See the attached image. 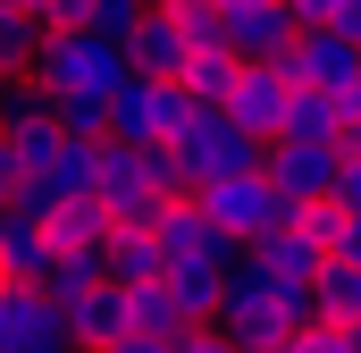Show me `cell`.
Segmentation results:
<instances>
[{
	"label": "cell",
	"instance_id": "cell-1",
	"mask_svg": "<svg viewBox=\"0 0 361 353\" xmlns=\"http://www.w3.org/2000/svg\"><path fill=\"white\" fill-rule=\"evenodd\" d=\"M25 76L42 92H101V101H109L135 68H126V42H109V34H92V25H68V34L42 42V59H34Z\"/></svg>",
	"mask_w": 361,
	"mask_h": 353
},
{
	"label": "cell",
	"instance_id": "cell-2",
	"mask_svg": "<svg viewBox=\"0 0 361 353\" xmlns=\"http://www.w3.org/2000/svg\"><path fill=\"white\" fill-rule=\"evenodd\" d=\"M169 152H177L185 169H193V193H202L210 176L261 169V152H269V143H261V135H244V126H235L227 109H193V118H185L177 135H169Z\"/></svg>",
	"mask_w": 361,
	"mask_h": 353
},
{
	"label": "cell",
	"instance_id": "cell-3",
	"mask_svg": "<svg viewBox=\"0 0 361 353\" xmlns=\"http://www.w3.org/2000/svg\"><path fill=\"white\" fill-rule=\"evenodd\" d=\"M193 202H202V210H210V219H219V227H227L235 244H252V236H269L277 219H294V202L277 193V176H269V169H235V176H210V185H202Z\"/></svg>",
	"mask_w": 361,
	"mask_h": 353
},
{
	"label": "cell",
	"instance_id": "cell-4",
	"mask_svg": "<svg viewBox=\"0 0 361 353\" xmlns=\"http://www.w3.org/2000/svg\"><path fill=\"white\" fill-rule=\"evenodd\" d=\"M92 193L109 202L118 227H152L160 219V176H152V143H101V169H92Z\"/></svg>",
	"mask_w": 361,
	"mask_h": 353
},
{
	"label": "cell",
	"instance_id": "cell-5",
	"mask_svg": "<svg viewBox=\"0 0 361 353\" xmlns=\"http://www.w3.org/2000/svg\"><path fill=\"white\" fill-rule=\"evenodd\" d=\"M185 118H193V101L169 76H126V85L109 92V135L118 143H169Z\"/></svg>",
	"mask_w": 361,
	"mask_h": 353
},
{
	"label": "cell",
	"instance_id": "cell-6",
	"mask_svg": "<svg viewBox=\"0 0 361 353\" xmlns=\"http://www.w3.org/2000/svg\"><path fill=\"white\" fill-rule=\"evenodd\" d=\"M286 101H294V76H286L277 59H244V68H235V92H227L219 109H227L244 135L277 143V135H286Z\"/></svg>",
	"mask_w": 361,
	"mask_h": 353
},
{
	"label": "cell",
	"instance_id": "cell-7",
	"mask_svg": "<svg viewBox=\"0 0 361 353\" xmlns=\"http://www.w3.org/2000/svg\"><path fill=\"white\" fill-rule=\"evenodd\" d=\"M261 169L277 176V193H286V202H328V193H336V176H345V152H336V143L277 135L269 152H261Z\"/></svg>",
	"mask_w": 361,
	"mask_h": 353
},
{
	"label": "cell",
	"instance_id": "cell-8",
	"mask_svg": "<svg viewBox=\"0 0 361 353\" xmlns=\"http://www.w3.org/2000/svg\"><path fill=\"white\" fill-rule=\"evenodd\" d=\"M277 68H286L294 85L336 92V85H353V76H361V42H353V34H336V25H302V34L277 51Z\"/></svg>",
	"mask_w": 361,
	"mask_h": 353
},
{
	"label": "cell",
	"instance_id": "cell-9",
	"mask_svg": "<svg viewBox=\"0 0 361 353\" xmlns=\"http://www.w3.org/2000/svg\"><path fill=\"white\" fill-rule=\"evenodd\" d=\"M59 311H68V328H76V353H101V345H118V337H135V286H118V277L76 286Z\"/></svg>",
	"mask_w": 361,
	"mask_h": 353
},
{
	"label": "cell",
	"instance_id": "cell-10",
	"mask_svg": "<svg viewBox=\"0 0 361 353\" xmlns=\"http://www.w3.org/2000/svg\"><path fill=\"white\" fill-rule=\"evenodd\" d=\"M0 328L17 337V353H76L59 294H42V286H0Z\"/></svg>",
	"mask_w": 361,
	"mask_h": 353
},
{
	"label": "cell",
	"instance_id": "cell-11",
	"mask_svg": "<svg viewBox=\"0 0 361 353\" xmlns=\"http://www.w3.org/2000/svg\"><path fill=\"white\" fill-rule=\"evenodd\" d=\"M152 227H160V253H169V261H219V269H227L235 253H244V244H235L202 202H160Z\"/></svg>",
	"mask_w": 361,
	"mask_h": 353
},
{
	"label": "cell",
	"instance_id": "cell-12",
	"mask_svg": "<svg viewBox=\"0 0 361 353\" xmlns=\"http://www.w3.org/2000/svg\"><path fill=\"white\" fill-rule=\"evenodd\" d=\"M294 210H302V202H294ZM244 253H252V261L269 269L277 286H311V277H319V269H328V244H319V236H311V227H302V219H277L269 236H252V244H244Z\"/></svg>",
	"mask_w": 361,
	"mask_h": 353
},
{
	"label": "cell",
	"instance_id": "cell-13",
	"mask_svg": "<svg viewBox=\"0 0 361 353\" xmlns=\"http://www.w3.org/2000/svg\"><path fill=\"white\" fill-rule=\"evenodd\" d=\"M219 25H227V51H235V59H277V51L294 42L286 0H219Z\"/></svg>",
	"mask_w": 361,
	"mask_h": 353
},
{
	"label": "cell",
	"instance_id": "cell-14",
	"mask_svg": "<svg viewBox=\"0 0 361 353\" xmlns=\"http://www.w3.org/2000/svg\"><path fill=\"white\" fill-rule=\"evenodd\" d=\"M169 303H177L185 328H219V311H227V269L219 261H169Z\"/></svg>",
	"mask_w": 361,
	"mask_h": 353
},
{
	"label": "cell",
	"instance_id": "cell-15",
	"mask_svg": "<svg viewBox=\"0 0 361 353\" xmlns=\"http://www.w3.org/2000/svg\"><path fill=\"white\" fill-rule=\"evenodd\" d=\"M109 227H118V219H109V202H101V193H76V202H59V210L42 219V236H51V253H59V261H68V253H101V244H109Z\"/></svg>",
	"mask_w": 361,
	"mask_h": 353
},
{
	"label": "cell",
	"instance_id": "cell-16",
	"mask_svg": "<svg viewBox=\"0 0 361 353\" xmlns=\"http://www.w3.org/2000/svg\"><path fill=\"white\" fill-rule=\"evenodd\" d=\"M0 269H8V286H42V277L59 269L51 236H42V219H25V210L0 219Z\"/></svg>",
	"mask_w": 361,
	"mask_h": 353
},
{
	"label": "cell",
	"instance_id": "cell-17",
	"mask_svg": "<svg viewBox=\"0 0 361 353\" xmlns=\"http://www.w3.org/2000/svg\"><path fill=\"white\" fill-rule=\"evenodd\" d=\"M185 51H193V42H185L160 8H152L135 34H126V68H135V76H169V85H177V76H185Z\"/></svg>",
	"mask_w": 361,
	"mask_h": 353
},
{
	"label": "cell",
	"instance_id": "cell-18",
	"mask_svg": "<svg viewBox=\"0 0 361 353\" xmlns=\"http://www.w3.org/2000/svg\"><path fill=\"white\" fill-rule=\"evenodd\" d=\"M101 269L118 286H143V277H169V253H160V227H109L101 244Z\"/></svg>",
	"mask_w": 361,
	"mask_h": 353
},
{
	"label": "cell",
	"instance_id": "cell-19",
	"mask_svg": "<svg viewBox=\"0 0 361 353\" xmlns=\"http://www.w3.org/2000/svg\"><path fill=\"white\" fill-rule=\"evenodd\" d=\"M235 68H244V59H235V51H227V42H193V51H185V101H193V109H219V101H227V92H235Z\"/></svg>",
	"mask_w": 361,
	"mask_h": 353
},
{
	"label": "cell",
	"instance_id": "cell-20",
	"mask_svg": "<svg viewBox=\"0 0 361 353\" xmlns=\"http://www.w3.org/2000/svg\"><path fill=\"white\" fill-rule=\"evenodd\" d=\"M286 135H302V143H345L336 92H319V85H294V101H286Z\"/></svg>",
	"mask_w": 361,
	"mask_h": 353
},
{
	"label": "cell",
	"instance_id": "cell-21",
	"mask_svg": "<svg viewBox=\"0 0 361 353\" xmlns=\"http://www.w3.org/2000/svg\"><path fill=\"white\" fill-rule=\"evenodd\" d=\"M311 311L319 320H361V261H328L311 277Z\"/></svg>",
	"mask_w": 361,
	"mask_h": 353
},
{
	"label": "cell",
	"instance_id": "cell-22",
	"mask_svg": "<svg viewBox=\"0 0 361 353\" xmlns=\"http://www.w3.org/2000/svg\"><path fill=\"white\" fill-rule=\"evenodd\" d=\"M51 109H59V126H68V135L109 143V101H101V92H51Z\"/></svg>",
	"mask_w": 361,
	"mask_h": 353
},
{
	"label": "cell",
	"instance_id": "cell-23",
	"mask_svg": "<svg viewBox=\"0 0 361 353\" xmlns=\"http://www.w3.org/2000/svg\"><path fill=\"white\" fill-rule=\"evenodd\" d=\"M169 25H177L185 42H227V25H219V0H152Z\"/></svg>",
	"mask_w": 361,
	"mask_h": 353
},
{
	"label": "cell",
	"instance_id": "cell-24",
	"mask_svg": "<svg viewBox=\"0 0 361 353\" xmlns=\"http://www.w3.org/2000/svg\"><path fill=\"white\" fill-rule=\"evenodd\" d=\"M42 42H51V25H34L25 8H8V25H0V59H8L17 76H25V68L42 59Z\"/></svg>",
	"mask_w": 361,
	"mask_h": 353
},
{
	"label": "cell",
	"instance_id": "cell-25",
	"mask_svg": "<svg viewBox=\"0 0 361 353\" xmlns=\"http://www.w3.org/2000/svg\"><path fill=\"white\" fill-rule=\"evenodd\" d=\"M135 328H152V337H185L177 303H169V277H143V286H135Z\"/></svg>",
	"mask_w": 361,
	"mask_h": 353
},
{
	"label": "cell",
	"instance_id": "cell-26",
	"mask_svg": "<svg viewBox=\"0 0 361 353\" xmlns=\"http://www.w3.org/2000/svg\"><path fill=\"white\" fill-rule=\"evenodd\" d=\"M143 17H152V0H92V34H109V42H126Z\"/></svg>",
	"mask_w": 361,
	"mask_h": 353
},
{
	"label": "cell",
	"instance_id": "cell-27",
	"mask_svg": "<svg viewBox=\"0 0 361 353\" xmlns=\"http://www.w3.org/2000/svg\"><path fill=\"white\" fill-rule=\"evenodd\" d=\"M336 8H345V0H286V17H294V34H302V25H336Z\"/></svg>",
	"mask_w": 361,
	"mask_h": 353
},
{
	"label": "cell",
	"instance_id": "cell-28",
	"mask_svg": "<svg viewBox=\"0 0 361 353\" xmlns=\"http://www.w3.org/2000/svg\"><path fill=\"white\" fill-rule=\"evenodd\" d=\"M177 353H244V345H235L227 328H185V345H177Z\"/></svg>",
	"mask_w": 361,
	"mask_h": 353
},
{
	"label": "cell",
	"instance_id": "cell-29",
	"mask_svg": "<svg viewBox=\"0 0 361 353\" xmlns=\"http://www.w3.org/2000/svg\"><path fill=\"white\" fill-rule=\"evenodd\" d=\"M25 176H34V169H25V160H17V143H8V135H0V193H17V185H25Z\"/></svg>",
	"mask_w": 361,
	"mask_h": 353
},
{
	"label": "cell",
	"instance_id": "cell-30",
	"mask_svg": "<svg viewBox=\"0 0 361 353\" xmlns=\"http://www.w3.org/2000/svg\"><path fill=\"white\" fill-rule=\"evenodd\" d=\"M328 202H336V210H361V160H345V176H336Z\"/></svg>",
	"mask_w": 361,
	"mask_h": 353
},
{
	"label": "cell",
	"instance_id": "cell-31",
	"mask_svg": "<svg viewBox=\"0 0 361 353\" xmlns=\"http://www.w3.org/2000/svg\"><path fill=\"white\" fill-rule=\"evenodd\" d=\"M336 118H345V126H361V76H353V85H336Z\"/></svg>",
	"mask_w": 361,
	"mask_h": 353
},
{
	"label": "cell",
	"instance_id": "cell-32",
	"mask_svg": "<svg viewBox=\"0 0 361 353\" xmlns=\"http://www.w3.org/2000/svg\"><path fill=\"white\" fill-rule=\"evenodd\" d=\"M336 34H353V42H361V0H345V8H336Z\"/></svg>",
	"mask_w": 361,
	"mask_h": 353
},
{
	"label": "cell",
	"instance_id": "cell-33",
	"mask_svg": "<svg viewBox=\"0 0 361 353\" xmlns=\"http://www.w3.org/2000/svg\"><path fill=\"white\" fill-rule=\"evenodd\" d=\"M8 92H17V68H8V59H0V109H8Z\"/></svg>",
	"mask_w": 361,
	"mask_h": 353
},
{
	"label": "cell",
	"instance_id": "cell-34",
	"mask_svg": "<svg viewBox=\"0 0 361 353\" xmlns=\"http://www.w3.org/2000/svg\"><path fill=\"white\" fill-rule=\"evenodd\" d=\"M336 152H345V160H361V126H345V143H336Z\"/></svg>",
	"mask_w": 361,
	"mask_h": 353
},
{
	"label": "cell",
	"instance_id": "cell-35",
	"mask_svg": "<svg viewBox=\"0 0 361 353\" xmlns=\"http://www.w3.org/2000/svg\"><path fill=\"white\" fill-rule=\"evenodd\" d=\"M345 353H361V320H345Z\"/></svg>",
	"mask_w": 361,
	"mask_h": 353
},
{
	"label": "cell",
	"instance_id": "cell-36",
	"mask_svg": "<svg viewBox=\"0 0 361 353\" xmlns=\"http://www.w3.org/2000/svg\"><path fill=\"white\" fill-rule=\"evenodd\" d=\"M0 353H17V337H8V328H0Z\"/></svg>",
	"mask_w": 361,
	"mask_h": 353
},
{
	"label": "cell",
	"instance_id": "cell-37",
	"mask_svg": "<svg viewBox=\"0 0 361 353\" xmlns=\"http://www.w3.org/2000/svg\"><path fill=\"white\" fill-rule=\"evenodd\" d=\"M0 219H8V193H0Z\"/></svg>",
	"mask_w": 361,
	"mask_h": 353
},
{
	"label": "cell",
	"instance_id": "cell-38",
	"mask_svg": "<svg viewBox=\"0 0 361 353\" xmlns=\"http://www.w3.org/2000/svg\"><path fill=\"white\" fill-rule=\"evenodd\" d=\"M0 25H8V8H0Z\"/></svg>",
	"mask_w": 361,
	"mask_h": 353
},
{
	"label": "cell",
	"instance_id": "cell-39",
	"mask_svg": "<svg viewBox=\"0 0 361 353\" xmlns=\"http://www.w3.org/2000/svg\"><path fill=\"white\" fill-rule=\"evenodd\" d=\"M0 286H8V269H0Z\"/></svg>",
	"mask_w": 361,
	"mask_h": 353
}]
</instances>
